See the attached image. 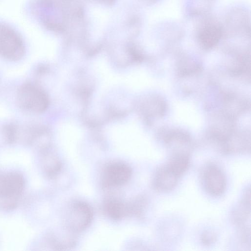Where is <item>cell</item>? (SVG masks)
<instances>
[{"label": "cell", "mask_w": 251, "mask_h": 251, "mask_svg": "<svg viewBox=\"0 0 251 251\" xmlns=\"http://www.w3.org/2000/svg\"><path fill=\"white\" fill-rule=\"evenodd\" d=\"M100 1V2L105 3L106 4H113L115 0H97Z\"/></svg>", "instance_id": "obj_17"}, {"label": "cell", "mask_w": 251, "mask_h": 251, "mask_svg": "<svg viewBox=\"0 0 251 251\" xmlns=\"http://www.w3.org/2000/svg\"><path fill=\"white\" fill-rule=\"evenodd\" d=\"M146 3L149 4H154L158 2H159L161 0H144Z\"/></svg>", "instance_id": "obj_18"}, {"label": "cell", "mask_w": 251, "mask_h": 251, "mask_svg": "<svg viewBox=\"0 0 251 251\" xmlns=\"http://www.w3.org/2000/svg\"><path fill=\"white\" fill-rule=\"evenodd\" d=\"M201 179L205 190L213 196L222 195L226 189V180L222 170L215 164L204 166L201 172Z\"/></svg>", "instance_id": "obj_6"}, {"label": "cell", "mask_w": 251, "mask_h": 251, "mask_svg": "<svg viewBox=\"0 0 251 251\" xmlns=\"http://www.w3.org/2000/svg\"><path fill=\"white\" fill-rule=\"evenodd\" d=\"M3 132L8 141L12 143L15 140L17 127L13 124H8L3 127Z\"/></svg>", "instance_id": "obj_16"}, {"label": "cell", "mask_w": 251, "mask_h": 251, "mask_svg": "<svg viewBox=\"0 0 251 251\" xmlns=\"http://www.w3.org/2000/svg\"><path fill=\"white\" fill-rule=\"evenodd\" d=\"M198 19L194 32L196 40L202 48L211 49L223 38L222 21L211 13Z\"/></svg>", "instance_id": "obj_2"}, {"label": "cell", "mask_w": 251, "mask_h": 251, "mask_svg": "<svg viewBox=\"0 0 251 251\" xmlns=\"http://www.w3.org/2000/svg\"><path fill=\"white\" fill-rule=\"evenodd\" d=\"M179 178L165 164L156 170L152 179V186L156 191L167 192L175 188Z\"/></svg>", "instance_id": "obj_8"}, {"label": "cell", "mask_w": 251, "mask_h": 251, "mask_svg": "<svg viewBox=\"0 0 251 251\" xmlns=\"http://www.w3.org/2000/svg\"><path fill=\"white\" fill-rule=\"evenodd\" d=\"M16 100L21 109L35 113L44 111L49 104L45 93L32 83L24 84L19 88Z\"/></svg>", "instance_id": "obj_3"}, {"label": "cell", "mask_w": 251, "mask_h": 251, "mask_svg": "<svg viewBox=\"0 0 251 251\" xmlns=\"http://www.w3.org/2000/svg\"><path fill=\"white\" fill-rule=\"evenodd\" d=\"M212 0H186L185 12L190 18L198 19L210 13L214 3Z\"/></svg>", "instance_id": "obj_10"}, {"label": "cell", "mask_w": 251, "mask_h": 251, "mask_svg": "<svg viewBox=\"0 0 251 251\" xmlns=\"http://www.w3.org/2000/svg\"><path fill=\"white\" fill-rule=\"evenodd\" d=\"M25 52V45L19 34L12 27L0 24V56L10 61H17Z\"/></svg>", "instance_id": "obj_4"}, {"label": "cell", "mask_w": 251, "mask_h": 251, "mask_svg": "<svg viewBox=\"0 0 251 251\" xmlns=\"http://www.w3.org/2000/svg\"><path fill=\"white\" fill-rule=\"evenodd\" d=\"M212 0L215 1V0Z\"/></svg>", "instance_id": "obj_19"}, {"label": "cell", "mask_w": 251, "mask_h": 251, "mask_svg": "<svg viewBox=\"0 0 251 251\" xmlns=\"http://www.w3.org/2000/svg\"><path fill=\"white\" fill-rule=\"evenodd\" d=\"M222 21L224 37H250V13L242 5L232 6L226 12Z\"/></svg>", "instance_id": "obj_1"}, {"label": "cell", "mask_w": 251, "mask_h": 251, "mask_svg": "<svg viewBox=\"0 0 251 251\" xmlns=\"http://www.w3.org/2000/svg\"><path fill=\"white\" fill-rule=\"evenodd\" d=\"M132 174L131 168L122 162H113L105 166L102 175V185L105 188L120 186L126 184Z\"/></svg>", "instance_id": "obj_7"}, {"label": "cell", "mask_w": 251, "mask_h": 251, "mask_svg": "<svg viewBox=\"0 0 251 251\" xmlns=\"http://www.w3.org/2000/svg\"><path fill=\"white\" fill-rule=\"evenodd\" d=\"M251 213L250 189L244 192L239 203L233 209L231 214L232 222L238 226L245 225L250 218Z\"/></svg>", "instance_id": "obj_9"}, {"label": "cell", "mask_w": 251, "mask_h": 251, "mask_svg": "<svg viewBox=\"0 0 251 251\" xmlns=\"http://www.w3.org/2000/svg\"><path fill=\"white\" fill-rule=\"evenodd\" d=\"M104 210L110 218L114 220H119L129 215L128 203L115 198L109 199L105 201Z\"/></svg>", "instance_id": "obj_12"}, {"label": "cell", "mask_w": 251, "mask_h": 251, "mask_svg": "<svg viewBox=\"0 0 251 251\" xmlns=\"http://www.w3.org/2000/svg\"><path fill=\"white\" fill-rule=\"evenodd\" d=\"M93 213L91 206L82 201L73 202L67 211L65 226L74 232L85 230L91 224Z\"/></svg>", "instance_id": "obj_5"}, {"label": "cell", "mask_w": 251, "mask_h": 251, "mask_svg": "<svg viewBox=\"0 0 251 251\" xmlns=\"http://www.w3.org/2000/svg\"><path fill=\"white\" fill-rule=\"evenodd\" d=\"M190 163L189 153L172 154L166 165L180 178L188 170Z\"/></svg>", "instance_id": "obj_13"}, {"label": "cell", "mask_w": 251, "mask_h": 251, "mask_svg": "<svg viewBox=\"0 0 251 251\" xmlns=\"http://www.w3.org/2000/svg\"><path fill=\"white\" fill-rule=\"evenodd\" d=\"M24 186V180L17 174H10L0 179V195L12 196L19 194Z\"/></svg>", "instance_id": "obj_11"}, {"label": "cell", "mask_w": 251, "mask_h": 251, "mask_svg": "<svg viewBox=\"0 0 251 251\" xmlns=\"http://www.w3.org/2000/svg\"><path fill=\"white\" fill-rule=\"evenodd\" d=\"M217 239L216 233L211 230H207L202 232L201 236L202 243L206 246L214 244Z\"/></svg>", "instance_id": "obj_15"}, {"label": "cell", "mask_w": 251, "mask_h": 251, "mask_svg": "<svg viewBox=\"0 0 251 251\" xmlns=\"http://www.w3.org/2000/svg\"><path fill=\"white\" fill-rule=\"evenodd\" d=\"M147 200L144 196L135 198L128 203L129 215L140 218L143 216L147 206Z\"/></svg>", "instance_id": "obj_14"}]
</instances>
